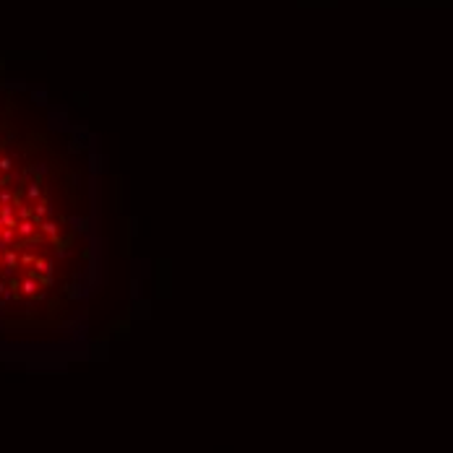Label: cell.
I'll use <instances>...</instances> for the list:
<instances>
[{"mask_svg": "<svg viewBox=\"0 0 453 453\" xmlns=\"http://www.w3.org/2000/svg\"><path fill=\"white\" fill-rule=\"evenodd\" d=\"M79 180L55 183V162L0 128V315L40 313L76 289L79 240L89 219L73 209Z\"/></svg>", "mask_w": 453, "mask_h": 453, "instance_id": "1", "label": "cell"}]
</instances>
